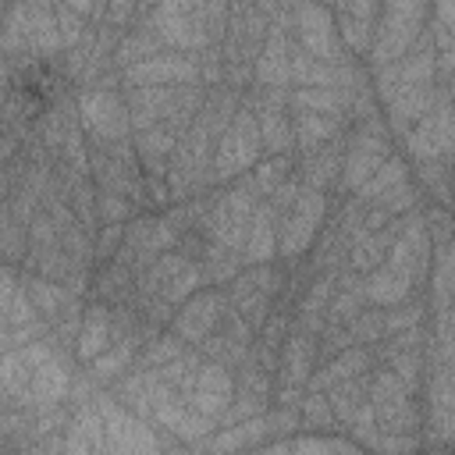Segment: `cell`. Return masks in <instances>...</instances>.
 Wrapping results in <instances>:
<instances>
[{
    "label": "cell",
    "instance_id": "cell-23",
    "mask_svg": "<svg viewBox=\"0 0 455 455\" xmlns=\"http://www.w3.org/2000/svg\"><path fill=\"white\" fill-rule=\"evenodd\" d=\"M28 323H43V316H39V309H36V302H32V295H28V288H25V281L18 284L14 270L7 267V274H4V331H11V327H28Z\"/></svg>",
    "mask_w": 455,
    "mask_h": 455
},
{
    "label": "cell",
    "instance_id": "cell-15",
    "mask_svg": "<svg viewBox=\"0 0 455 455\" xmlns=\"http://www.w3.org/2000/svg\"><path fill=\"white\" fill-rule=\"evenodd\" d=\"M71 370H68V359L60 352H50L36 373H32V384H28V405L25 409H53L68 398L71 391Z\"/></svg>",
    "mask_w": 455,
    "mask_h": 455
},
{
    "label": "cell",
    "instance_id": "cell-16",
    "mask_svg": "<svg viewBox=\"0 0 455 455\" xmlns=\"http://www.w3.org/2000/svg\"><path fill=\"white\" fill-rule=\"evenodd\" d=\"M412 284H416V277L409 270H402V267H395V263L384 259L380 267H373L366 274V302L370 306H380V309L398 306V302H405L412 295Z\"/></svg>",
    "mask_w": 455,
    "mask_h": 455
},
{
    "label": "cell",
    "instance_id": "cell-38",
    "mask_svg": "<svg viewBox=\"0 0 455 455\" xmlns=\"http://www.w3.org/2000/svg\"><path fill=\"white\" fill-rule=\"evenodd\" d=\"M320 4H331V7H338V11H345V0H320Z\"/></svg>",
    "mask_w": 455,
    "mask_h": 455
},
{
    "label": "cell",
    "instance_id": "cell-13",
    "mask_svg": "<svg viewBox=\"0 0 455 455\" xmlns=\"http://www.w3.org/2000/svg\"><path fill=\"white\" fill-rule=\"evenodd\" d=\"M288 25H291V21H270V32H267L263 50H259V57H256V82H259V85L288 89V82H291Z\"/></svg>",
    "mask_w": 455,
    "mask_h": 455
},
{
    "label": "cell",
    "instance_id": "cell-14",
    "mask_svg": "<svg viewBox=\"0 0 455 455\" xmlns=\"http://www.w3.org/2000/svg\"><path fill=\"white\" fill-rule=\"evenodd\" d=\"M117 338V327H114V309L110 302L96 299L92 306L82 309V323H78V334H75V355L92 363L96 355H103Z\"/></svg>",
    "mask_w": 455,
    "mask_h": 455
},
{
    "label": "cell",
    "instance_id": "cell-7",
    "mask_svg": "<svg viewBox=\"0 0 455 455\" xmlns=\"http://www.w3.org/2000/svg\"><path fill=\"white\" fill-rule=\"evenodd\" d=\"M291 28L299 36V46L320 60H348L345 43L338 36V25L320 0H295L291 4Z\"/></svg>",
    "mask_w": 455,
    "mask_h": 455
},
{
    "label": "cell",
    "instance_id": "cell-6",
    "mask_svg": "<svg viewBox=\"0 0 455 455\" xmlns=\"http://www.w3.org/2000/svg\"><path fill=\"white\" fill-rule=\"evenodd\" d=\"M323 217H327V196H323V188L306 185L299 192V199L281 213L277 249L284 252V259H299L313 245L316 231L323 228Z\"/></svg>",
    "mask_w": 455,
    "mask_h": 455
},
{
    "label": "cell",
    "instance_id": "cell-34",
    "mask_svg": "<svg viewBox=\"0 0 455 455\" xmlns=\"http://www.w3.org/2000/svg\"><path fill=\"white\" fill-rule=\"evenodd\" d=\"M419 306L416 302H398V306H387L384 309V338L387 334H398V331H412L419 327Z\"/></svg>",
    "mask_w": 455,
    "mask_h": 455
},
{
    "label": "cell",
    "instance_id": "cell-28",
    "mask_svg": "<svg viewBox=\"0 0 455 455\" xmlns=\"http://www.w3.org/2000/svg\"><path fill=\"white\" fill-rule=\"evenodd\" d=\"M405 178H409V167H405V164H402V160L391 153V156H387V160L377 167V174H373V178H370V181H366V185H363L355 196H359V203H366V206H370V203H373V199H377L384 188H391V185H398V181H405Z\"/></svg>",
    "mask_w": 455,
    "mask_h": 455
},
{
    "label": "cell",
    "instance_id": "cell-31",
    "mask_svg": "<svg viewBox=\"0 0 455 455\" xmlns=\"http://www.w3.org/2000/svg\"><path fill=\"white\" fill-rule=\"evenodd\" d=\"M348 334H352V341H366V345L384 341V309H380V306L363 309V313L348 323Z\"/></svg>",
    "mask_w": 455,
    "mask_h": 455
},
{
    "label": "cell",
    "instance_id": "cell-11",
    "mask_svg": "<svg viewBox=\"0 0 455 455\" xmlns=\"http://www.w3.org/2000/svg\"><path fill=\"white\" fill-rule=\"evenodd\" d=\"M128 85H192V82H203V68L196 60V53H181V50H171V53H153L132 68L121 71Z\"/></svg>",
    "mask_w": 455,
    "mask_h": 455
},
{
    "label": "cell",
    "instance_id": "cell-29",
    "mask_svg": "<svg viewBox=\"0 0 455 455\" xmlns=\"http://www.w3.org/2000/svg\"><path fill=\"white\" fill-rule=\"evenodd\" d=\"M299 423H302V427H323V430H331V427L338 423V416H334V409H331V398H327L323 391H309V395L299 402Z\"/></svg>",
    "mask_w": 455,
    "mask_h": 455
},
{
    "label": "cell",
    "instance_id": "cell-2",
    "mask_svg": "<svg viewBox=\"0 0 455 455\" xmlns=\"http://www.w3.org/2000/svg\"><path fill=\"white\" fill-rule=\"evenodd\" d=\"M259 160H263V132H259L256 110L238 107L235 117L228 121V128L220 132L217 146H213L210 171H213L217 181H231V178H242L245 171H252Z\"/></svg>",
    "mask_w": 455,
    "mask_h": 455
},
{
    "label": "cell",
    "instance_id": "cell-35",
    "mask_svg": "<svg viewBox=\"0 0 455 455\" xmlns=\"http://www.w3.org/2000/svg\"><path fill=\"white\" fill-rule=\"evenodd\" d=\"M121 242H124V228L121 224H103L100 228V242H96V256H103V259L117 256Z\"/></svg>",
    "mask_w": 455,
    "mask_h": 455
},
{
    "label": "cell",
    "instance_id": "cell-9",
    "mask_svg": "<svg viewBox=\"0 0 455 455\" xmlns=\"http://www.w3.org/2000/svg\"><path fill=\"white\" fill-rule=\"evenodd\" d=\"M103 427H107V451H156L160 441L149 434V427L142 423V416L135 409H128L121 398L114 395H96Z\"/></svg>",
    "mask_w": 455,
    "mask_h": 455
},
{
    "label": "cell",
    "instance_id": "cell-25",
    "mask_svg": "<svg viewBox=\"0 0 455 455\" xmlns=\"http://www.w3.org/2000/svg\"><path fill=\"white\" fill-rule=\"evenodd\" d=\"M139 274L124 263V259H107L103 263V270L96 274V299H103V302H114V306H124L128 302V295H132V281H135Z\"/></svg>",
    "mask_w": 455,
    "mask_h": 455
},
{
    "label": "cell",
    "instance_id": "cell-37",
    "mask_svg": "<svg viewBox=\"0 0 455 455\" xmlns=\"http://www.w3.org/2000/svg\"><path fill=\"white\" fill-rule=\"evenodd\" d=\"M71 11H78V14H100V7H103V0H64Z\"/></svg>",
    "mask_w": 455,
    "mask_h": 455
},
{
    "label": "cell",
    "instance_id": "cell-33",
    "mask_svg": "<svg viewBox=\"0 0 455 455\" xmlns=\"http://www.w3.org/2000/svg\"><path fill=\"white\" fill-rule=\"evenodd\" d=\"M132 196L124 192H110V188H96V213L103 224H121L132 213Z\"/></svg>",
    "mask_w": 455,
    "mask_h": 455
},
{
    "label": "cell",
    "instance_id": "cell-36",
    "mask_svg": "<svg viewBox=\"0 0 455 455\" xmlns=\"http://www.w3.org/2000/svg\"><path fill=\"white\" fill-rule=\"evenodd\" d=\"M434 21H441L451 36H455V0H434Z\"/></svg>",
    "mask_w": 455,
    "mask_h": 455
},
{
    "label": "cell",
    "instance_id": "cell-19",
    "mask_svg": "<svg viewBox=\"0 0 455 455\" xmlns=\"http://www.w3.org/2000/svg\"><path fill=\"white\" fill-rule=\"evenodd\" d=\"M291 128H295V146H299L302 153H313V149H320L323 142H331V139L341 135L345 117L316 114V110H295V114H291Z\"/></svg>",
    "mask_w": 455,
    "mask_h": 455
},
{
    "label": "cell",
    "instance_id": "cell-22",
    "mask_svg": "<svg viewBox=\"0 0 455 455\" xmlns=\"http://www.w3.org/2000/svg\"><path fill=\"white\" fill-rule=\"evenodd\" d=\"M352 103V89H320V85H295L288 92L291 110H316V114H334L345 117Z\"/></svg>",
    "mask_w": 455,
    "mask_h": 455
},
{
    "label": "cell",
    "instance_id": "cell-17",
    "mask_svg": "<svg viewBox=\"0 0 455 455\" xmlns=\"http://www.w3.org/2000/svg\"><path fill=\"white\" fill-rule=\"evenodd\" d=\"M142 345H146V341H142V327H135V331L114 338V345H110L103 355H96V359L89 363V377H92V380L124 377V370H135V359H139Z\"/></svg>",
    "mask_w": 455,
    "mask_h": 455
},
{
    "label": "cell",
    "instance_id": "cell-8",
    "mask_svg": "<svg viewBox=\"0 0 455 455\" xmlns=\"http://www.w3.org/2000/svg\"><path fill=\"white\" fill-rule=\"evenodd\" d=\"M228 309H231V299L228 291L220 288H199L188 302L178 306L174 320H171V331L185 341V345H203L224 320H228Z\"/></svg>",
    "mask_w": 455,
    "mask_h": 455
},
{
    "label": "cell",
    "instance_id": "cell-5",
    "mask_svg": "<svg viewBox=\"0 0 455 455\" xmlns=\"http://www.w3.org/2000/svg\"><path fill=\"white\" fill-rule=\"evenodd\" d=\"M78 124L82 132L96 142V146H107V142H121L128 139L132 132V110H128V100L110 92V89H85L78 96Z\"/></svg>",
    "mask_w": 455,
    "mask_h": 455
},
{
    "label": "cell",
    "instance_id": "cell-30",
    "mask_svg": "<svg viewBox=\"0 0 455 455\" xmlns=\"http://www.w3.org/2000/svg\"><path fill=\"white\" fill-rule=\"evenodd\" d=\"M185 352V341L171 331V334H164V338H153L149 345H142V352H139V366H164V363H171V359H178Z\"/></svg>",
    "mask_w": 455,
    "mask_h": 455
},
{
    "label": "cell",
    "instance_id": "cell-32",
    "mask_svg": "<svg viewBox=\"0 0 455 455\" xmlns=\"http://www.w3.org/2000/svg\"><path fill=\"white\" fill-rule=\"evenodd\" d=\"M267 448H281V451H355V441L345 437H299V441H277Z\"/></svg>",
    "mask_w": 455,
    "mask_h": 455
},
{
    "label": "cell",
    "instance_id": "cell-1",
    "mask_svg": "<svg viewBox=\"0 0 455 455\" xmlns=\"http://www.w3.org/2000/svg\"><path fill=\"white\" fill-rule=\"evenodd\" d=\"M423 21H427V0H384V14L370 46L373 71L402 60L423 36Z\"/></svg>",
    "mask_w": 455,
    "mask_h": 455
},
{
    "label": "cell",
    "instance_id": "cell-26",
    "mask_svg": "<svg viewBox=\"0 0 455 455\" xmlns=\"http://www.w3.org/2000/svg\"><path fill=\"white\" fill-rule=\"evenodd\" d=\"M291 167H295V164H291L288 153H267V160H259V164H256L252 171H245L242 178L252 185L256 196H270V192L291 174Z\"/></svg>",
    "mask_w": 455,
    "mask_h": 455
},
{
    "label": "cell",
    "instance_id": "cell-10",
    "mask_svg": "<svg viewBox=\"0 0 455 455\" xmlns=\"http://www.w3.org/2000/svg\"><path fill=\"white\" fill-rule=\"evenodd\" d=\"M235 377H231V366H224V363H217V359H210V363H203L199 370H196V377H192V384L181 391V398L192 405V409H199L203 416H210V419H224V412L231 409V398H235Z\"/></svg>",
    "mask_w": 455,
    "mask_h": 455
},
{
    "label": "cell",
    "instance_id": "cell-12",
    "mask_svg": "<svg viewBox=\"0 0 455 455\" xmlns=\"http://www.w3.org/2000/svg\"><path fill=\"white\" fill-rule=\"evenodd\" d=\"M146 25L164 39V46L181 50V53H199V50H206V46L213 43V36H210L206 18H203L199 7H196V11H178V14H160V11H153V14L146 18Z\"/></svg>",
    "mask_w": 455,
    "mask_h": 455
},
{
    "label": "cell",
    "instance_id": "cell-4",
    "mask_svg": "<svg viewBox=\"0 0 455 455\" xmlns=\"http://www.w3.org/2000/svg\"><path fill=\"white\" fill-rule=\"evenodd\" d=\"M409 156L419 160H451L455 156V100L448 89H441L437 103L402 135Z\"/></svg>",
    "mask_w": 455,
    "mask_h": 455
},
{
    "label": "cell",
    "instance_id": "cell-18",
    "mask_svg": "<svg viewBox=\"0 0 455 455\" xmlns=\"http://www.w3.org/2000/svg\"><path fill=\"white\" fill-rule=\"evenodd\" d=\"M64 451H71V455H78V451H107V427H103V416H100L96 398L89 405H82L68 419Z\"/></svg>",
    "mask_w": 455,
    "mask_h": 455
},
{
    "label": "cell",
    "instance_id": "cell-27",
    "mask_svg": "<svg viewBox=\"0 0 455 455\" xmlns=\"http://www.w3.org/2000/svg\"><path fill=\"white\" fill-rule=\"evenodd\" d=\"M338 36H341V43H345V50H352V53H370V46H373V18H359V14H352V11H338Z\"/></svg>",
    "mask_w": 455,
    "mask_h": 455
},
{
    "label": "cell",
    "instance_id": "cell-3",
    "mask_svg": "<svg viewBox=\"0 0 455 455\" xmlns=\"http://www.w3.org/2000/svg\"><path fill=\"white\" fill-rule=\"evenodd\" d=\"M387 156H391V142H387V135H384L380 117L370 110V114H363L355 135L348 139V149H345V164H341V178H338V185L348 188V192H359V188L377 174V167H380Z\"/></svg>",
    "mask_w": 455,
    "mask_h": 455
},
{
    "label": "cell",
    "instance_id": "cell-21",
    "mask_svg": "<svg viewBox=\"0 0 455 455\" xmlns=\"http://www.w3.org/2000/svg\"><path fill=\"white\" fill-rule=\"evenodd\" d=\"M370 363H373V352H370V348H352V345H348V348H341L334 359H327V366L316 370L306 387H309V391H327V387H334V384H341V380H348V377L366 373Z\"/></svg>",
    "mask_w": 455,
    "mask_h": 455
},
{
    "label": "cell",
    "instance_id": "cell-20",
    "mask_svg": "<svg viewBox=\"0 0 455 455\" xmlns=\"http://www.w3.org/2000/svg\"><path fill=\"white\" fill-rule=\"evenodd\" d=\"M274 249H277V213L270 203H259L252 213L245 245H242V259L245 263H270Z\"/></svg>",
    "mask_w": 455,
    "mask_h": 455
},
{
    "label": "cell",
    "instance_id": "cell-24",
    "mask_svg": "<svg viewBox=\"0 0 455 455\" xmlns=\"http://www.w3.org/2000/svg\"><path fill=\"white\" fill-rule=\"evenodd\" d=\"M267 430H274L270 412H256V416H245V419H238V423H228V427L210 441V448H213V451H224V448H256Z\"/></svg>",
    "mask_w": 455,
    "mask_h": 455
}]
</instances>
